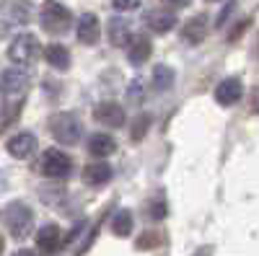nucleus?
<instances>
[{
	"label": "nucleus",
	"instance_id": "1",
	"mask_svg": "<svg viewBox=\"0 0 259 256\" xmlns=\"http://www.w3.org/2000/svg\"><path fill=\"white\" fill-rule=\"evenodd\" d=\"M39 24H41V29H45L47 34L62 36V34L70 31L73 13L62 3H57V0H47V3L41 6V11H39Z\"/></svg>",
	"mask_w": 259,
	"mask_h": 256
},
{
	"label": "nucleus",
	"instance_id": "2",
	"mask_svg": "<svg viewBox=\"0 0 259 256\" xmlns=\"http://www.w3.org/2000/svg\"><path fill=\"white\" fill-rule=\"evenodd\" d=\"M47 127H50V135L60 145H75L78 137H80V132H83V124H80L78 114H73V112L52 114L50 122H47Z\"/></svg>",
	"mask_w": 259,
	"mask_h": 256
},
{
	"label": "nucleus",
	"instance_id": "3",
	"mask_svg": "<svg viewBox=\"0 0 259 256\" xmlns=\"http://www.w3.org/2000/svg\"><path fill=\"white\" fill-rule=\"evenodd\" d=\"M3 218H6V225H8L11 236L16 241H24L29 233H31V228H34V212L24 202H11L6 207V215Z\"/></svg>",
	"mask_w": 259,
	"mask_h": 256
},
{
	"label": "nucleus",
	"instance_id": "4",
	"mask_svg": "<svg viewBox=\"0 0 259 256\" xmlns=\"http://www.w3.org/2000/svg\"><path fill=\"white\" fill-rule=\"evenodd\" d=\"M39 57V39L34 34H18L8 44V60L16 65H31Z\"/></svg>",
	"mask_w": 259,
	"mask_h": 256
},
{
	"label": "nucleus",
	"instance_id": "5",
	"mask_svg": "<svg viewBox=\"0 0 259 256\" xmlns=\"http://www.w3.org/2000/svg\"><path fill=\"white\" fill-rule=\"evenodd\" d=\"M70 168H73V161H70L68 153H62V150H47L45 156H41V161H39V171L45 176H50V179L68 176Z\"/></svg>",
	"mask_w": 259,
	"mask_h": 256
},
{
	"label": "nucleus",
	"instance_id": "6",
	"mask_svg": "<svg viewBox=\"0 0 259 256\" xmlns=\"http://www.w3.org/2000/svg\"><path fill=\"white\" fill-rule=\"evenodd\" d=\"M94 119L104 127H122L124 124V109L117 101H101L94 106Z\"/></svg>",
	"mask_w": 259,
	"mask_h": 256
},
{
	"label": "nucleus",
	"instance_id": "7",
	"mask_svg": "<svg viewBox=\"0 0 259 256\" xmlns=\"http://www.w3.org/2000/svg\"><path fill=\"white\" fill-rule=\"evenodd\" d=\"M6 147H8V153H11L13 158L26 161V158H31V156L36 153V135H31V132H18L16 137L8 140Z\"/></svg>",
	"mask_w": 259,
	"mask_h": 256
},
{
	"label": "nucleus",
	"instance_id": "8",
	"mask_svg": "<svg viewBox=\"0 0 259 256\" xmlns=\"http://www.w3.org/2000/svg\"><path fill=\"white\" fill-rule=\"evenodd\" d=\"M244 96V85L239 78H226L218 83V88H215V101L223 104V106H233V104H239Z\"/></svg>",
	"mask_w": 259,
	"mask_h": 256
},
{
	"label": "nucleus",
	"instance_id": "9",
	"mask_svg": "<svg viewBox=\"0 0 259 256\" xmlns=\"http://www.w3.org/2000/svg\"><path fill=\"white\" fill-rule=\"evenodd\" d=\"M29 88V75L24 73V70H16V68H11V70H6L3 75H0V91L3 93H24Z\"/></svg>",
	"mask_w": 259,
	"mask_h": 256
},
{
	"label": "nucleus",
	"instance_id": "10",
	"mask_svg": "<svg viewBox=\"0 0 259 256\" xmlns=\"http://www.w3.org/2000/svg\"><path fill=\"white\" fill-rule=\"evenodd\" d=\"M99 34H101L99 31V18L94 13H83L78 18V41L85 47H91L99 41Z\"/></svg>",
	"mask_w": 259,
	"mask_h": 256
},
{
	"label": "nucleus",
	"instance_id": "11",
	"mask_svg": "<svg viewBox=\"0 0 259 256\" xmlns=\"http://www.w3.org/2000/svg\"><path fill=\"white\" fill-rule=\"evenodd\" d=\"M145 24L150 31L156 34H168L171 29L177 26V16L171 11H148L145 13Z\"/></svg>",
	"mask_w": 259,
	"mask_h": 256
},
{
	"label": "nucleus",
	"instance_id": "12",
	"mask_svg": "<svg viewBox=\"0 0 259 256\" xmlns=\"http://www.w3.org/2000/svg\"><path fill=\"white\" fill-rule=\"evenodd\" d=\"M36 246L41 253H55L60 248V228L55 223H47L36 230Z\"/></svg>",
	"mask_w": 259,
	"mask_h": 256
},
{
	"label": "nucleus",
	"instance_id": "13",
	"mask_svg": "<svg viewBox=\"0 0 259 256\" xmlns=\"http://www.w3.org/2000/svg\"><path fill=\"white\" fill-rule=\"evenodd\" d=\"M182 36L189 41V44H200V41L207 36V16H192L187 24L182 26Z\"/></svg>",
	"mask_w": 259,
	"mask_h": 256
},
{
	"label": "nucleus",
	"instance_id": "14",
	"mask_svg": "<svg viewBox=\"0 0 259 256\" xmlns=\"http://www.w3.org/2000/svg\"><path fill=\"white\" fill-rule=\"evenodd\" d=\"M83 181L89 184V186H101L106 181H112V166L104 163V161L89 163V166L83 168Z\"/></svg>",
	"mask_w": 259,
	"mask_h": 256
},
{
	"label": "nucleus",
	"instance_id": "15",
	"mask_svg": "<svg viewBox=\"0 0 259 256\" xmlns=\"http://www.w3.org/2000/svg\"><path fill=\"white\" fill-rule=\"evenodd\" d=\"M153 52V44H150L148 36H133L127 44V60L133 62V65H143V62L150 57Z\"/></svg>",
	"mask_w": 259,
	"mask_h": 256
},
{
	"label": "nucleus",
	"instance_id": "16",
	"mask_svg": "<svg viewBox=\"0 0 259 256\" xmlns=\"http://www.w3.org/2000/svg\"><path fill=\"white\" fill-rule=\"evenodd\" d=\"M114 150H117L114 137L101 135V132H96V135L89 137V153H91L94 158H106V156H112Z\"/></svg>",
	"mask_w": 259,
	"mask_h": 256
},
{
	"label": "nucleus",
	"instance_id": "17",
	"mask_svg": "<svg viewBox=\"0 0 259 256\" xmlns=\"http://www.w3.org/2000/svg\"><path fill=\"white\" fill-rule=\"evenodd\" d=\"M133 34H130V24L124 18H112L109 21V41L114 47H127Z\"/></svg>",
	"mask_w": 259,
	"mask_h": 256
},
{
	"label": "nucleus",
	"instance_id": "18",
	"mask_svg": "<svg viewBox=\"0 0 259 256\" xmlns=\"http://www.w3.org/2000/svg\"><path fill=\"white\" fill-rule=\"evenodd\" d=\"M45 60L50 62L55 70H68V68H70V52L65 49L62 44H47Z\"/></svg>",
	"mask_w": 259,
	"mask_h": 256
},
{
	"label": "nucleus",
	"instance_id": "19",
	"mask_svg": "<svg viewBox=\"0 0 259 256\" xmlns=\"http://www.w3.org/2000/svg\"><path fill=\"white\" fill-rule=\"evenodd\" d=\"M133 225L135 223H133V212L130 210H119L117 215L112 218V233L117 238H127L130 233H133Z\"/></svg>",
	"mask_w": 259,
	"mask_h": 256
},
{
	"label": "nucleus",
	"instance_id": "20",
	"mask_svg": "<svg viewBox=\"0 0 259 256\" xmlns=\"http://www.w3.org/2000/svg\"><path fill=\"white\" fill-rule=\"evenodd\" d=\"M174 70H171L168 65H156L153 68V85L158 91H168L171 85H174Z\"/></svg>",
	"mask_w": 259,
	"mask_h": 256
},
{
	"label": "nucleus",
	"instance_id": "21",
	"mask_svg": "<svg viewBox=\"0 0 259 256\" xmlns=\"http://www.w3.org/2000/svg\"><path fill=\"white\" fill-rule=\"evenodd\" d=\"M145 215H148L150 220H163V218L168 215V210H166V199H163L161 194L150 197V199L145 202Z\"/></svg>",
	"mask_w": 259,
	"mask_h": 256
},
{
	"label": "nucleus",
	"instance_id": "22",
	"mask_svg": "<svg viewBox=\"0 0 259 256\" xmlns=\"http://www.w3.org/2000/svg\"><path fill=\"white\" fill-rule=\"evenodd\" d=\"M148 127H150V114H140V117L133 122L130 137H133L135 142H138V140H143V137H145V132H148Z\"/></svg>",
	"mask_w": 259,
	"mask_h": 256
},
{
	"label": "nucleus",
	"instance_id": "23",
	"mask_svg": "<svg viewBox=\"0 0 259 256\" xmlns=\"http://www.w3.org/2000/svg\"><path fill=\"white\" fill-rule=\"evenodd\" d=\"M11 13H13V18H16V21L26 24V21L31 18V6H29V0H13Z\"/></svg>",
	"mask_w": 259,
	"mask_h": 256
},
{
	"label": "nucleus",
	"instance_id": "24",
	"mask_svg": "<svg viewBox=\"0 0 259 256\" xmlns=\"http://www.w3.org/2000/svg\"><path fill=\"white\" fill-rule=\"evenodd\" d=\"M158 243H161V233H158V230H148L143 238H138V248H140V251L153 248V246H158Z\"/></svg>",
	"mask_w": 259,
	"mask_h": 256
},
{
	"label": "nucleus",
	"instance_id": "25",
	"mask_svg": "<svg viewBox=\"0 0 259 256\" xmlns=\"http://www.w3.org/2000/svg\"><path fill=\"white\" fill-rule=\"evenodd\" d=\"M112 6L117 11H135L140 6V0H112Z\"/></svg>",
	"mask_w": 259,
	"mask_h": 256
},
{
	"label": "nucleus",
	"instance_id": "26",
	"mask_svg": "<svg viewBox=\"0 0 259 256\" xmlns=\"http://www.w3.org/2000/svg\"><path fill=\"white\" fill-rule=\"evenodd\" d=\"M246 26H249V18H246V21H239V26H236V31L231 34V41H233V39H239V34H241V31H246Z\"/></svg>",
	"mask_w": 259,
	"mask_h": 256
},
{
	"label": "nucleus",
	"instance_id": "27",
	"mask_svg": "<svg viewBox=\"0 0 259 256\" xmlns=\"http://www.w3.org/2000/svg\"><path fill=\"white\" fill-rule=\"evenodd\" d=\"M166 3H171V6H179V8H184V6H189L192 0H166Z\"/></svg>",
	"mask_w": 259,
	"mask_h": 256
},
{
	"label": "nucleus",
	"instance_id": "28",
	"mask_svg": "<svg viewBox=\"0 0 259 256\" xmlns=\"http://www.w3.org/2000/svg\"><path fill=\"white\" fill-rule=\"evenodd\" d=\"M13 256H36V253H34V251H29V248H18Z\"/></svg>",
	"mask_w": 259,
	"mask_h": 256
},
{
	"label": "nucleus",
	"instance_id": "29",
	"mask_svg": "<svg viewBox=\"0 0 259 256\" xmlns=\"http://www.w3.org/2000/svg\"><path fill=\"white\" fill-rule=\"evenodd\" d=\"M6 112V98H3V91H0V114Z\"/></svg>",
	"mask_w": 259,
	"mask_h": 256
},
{
	"label": "nucleus",
	"instance_id": "30",
	"mask_svg": "<svg viewBox=\"0 0 259 256\" xmlns=\"http://www.w3.org/2000/svg\"><path fill=\"white\" fill-rule=\"evenodd\" d=\"M3 248H6V243H3V238H0V253H3Z\"/></svg>",
	"mask_w": 259,
	"mask_h": 256
},
{
	"label": "nucleus",
	"instance_id": "31",
	"mask_svg": "<svg viewBox=\"0 0 259 256\" xmlns=\"http://www.w3.org/2000/svg\"><path fill=\"white\" fill-rule=\"evenodd\" d=\"M197 256H207V253H197Z\"/></svg>",
	"mask_w": 259,
	"mask_h": 256
}]
</instances>
